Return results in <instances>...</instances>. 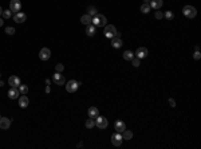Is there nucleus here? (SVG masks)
Instances as JSON below:
<instances>
[{"label": "nucleus", "instance_id": "obj_1", "mask_svg": "<svg viewBox=\"0 0 201 149\" xmlns=\"http://www.w3.org/2000/svg\"><path fill=\"white\" fill-rule=\"evenodd\" d=\"M91 23H93L95 27H105V26H106V23H107V20H106V18L103 16V15L97 14L93 18Z\"/></svg>", "mask_w": 201, "mask_h": 149}, {"label": "nucleus", "instance_id": "obj_2", "mask_svg": "<svg viewBox=\"0 0 201 149\" xmlns=\"http://www.w3.org/2000/svg\"><path fill=\"white\" fill-rule=\"evenodd\" d=\"M182 12H184V15L189 19H193L196 15H197V11H196V8L193 6H185L182 8Z\"/></svg>", "mask_w": 201, "mask_h": 149}, {"label": "nucleus", "instance_id": "obj_3", "mask_svg": "<svg viewBox=\"0 0 201 149\" xmlns=\"http://www.w3.org/2000/svg\"><path fill=\"white\" fill-rule=\"evenodd\" d=\"M103 34H105L106 38L111 39V38H114V36H115L117 30H115V27H114L113 24H107V26H105V31H103Z\"/></svg>", "mask_w": 201, "mask_h": 149}, {"label": "nucleus", "instance_id": "obj_4", "mask_svg": "<svg viewBox=\"0 0 201 149\" xmlns=\"http://www.w3.org/2000/svg\"><path fill=\"white\" fill-rule=\"evenodd\" d=\"M94 120H95L97 128H99V129H106V128H107V125H109L107 118L102 117V116H98V117H95Z\"/></svg>", "mask_w": 201, "mask_h": 149}, {"label": "nucleus", "instance_id": "obj_5", "mask_svg": "<svg viewBox=\"0 0 201 149\" xmlns=\"http://www.w3.org/2000/svg\"><path fill=\"white\" fill-rule=\"evenodd\" d=\"M78 88H79V83L76 81H74V79H71V81H68L66 83V90L68 93H75L78 90Z\"/></svg>", "mask_w": 201, "mask_h": 149}, {"label": "nucleus", "instance_id": "obj_6", "mask_svg": "<svg viewBox=\"0 0 201 149\" xmlns=\"http://www.w3.org/2000/svg\"><path fill=\"white\" fill-rule=\"evenodd\" d=\"M122 141H123V138H122V135L121 133H114L113 136H111V142H113V145L114 146H120L121 144H122Z\"/></svg>", "mask_w": 201, "mask_h": 149}, {"label": "nucleus", "instance_id": "obj_7", "mask_svg": "<svg viewBox=\"0 0 201 149\" xmlns=\"http://www.w3.org/2000/svg\"><path fill=\"white\" fill-rule=\"evenodd\" d=\"M12 118H7V117H0V129L7 130V129L11 126Z\"/></svg>", "mask_w": 201, "mask_h": 149}, {"label": "nucleus", "instance_id": "obj_8", "mask_svg": "<svg viewBox=\"0 0 201 149\" xmlns=\"http://www.w3.org/2000/svg\"><path fill=\"white\" fill-rule=\"evenodd\" d=\"M22 8V3L20 0H11V3H9V9H11L12 12H19Z\"/></svg>", "mask_w": 201, "mask_h": 149}, {"label": "nucleus", "instance_id": "obj_9", "mask_svg": "<svg viewBox=\"0 0 201 149\" xmlns=\"http://www.w3.org/2000/svg\"><path fill=\"white\" fill-rule=\"evenodd\" d=\"M50 56H51V51H50L47 47H43V48L39 51V58H40L42 61H48Z\"/></svg>", "mask_w": 201, "mask_h": 149}, {"label": "nucleus", "instance_id": "obj_10", "mask_svg": "<svg viewBox=\"0 0 201 149\" xmlns=\"http://www.w3.org/2000/svg\"><path fill=\"white\" fill-rule=\"evenodd\" d=\"M53 81H54V83H56V85H59V86L64 85V75H62L61 73H55L53 75Z\"/></svg>", "mask_w": 201, "mask_h": 149}, {"label": "nucleus", "instance_id": "obj_11", "mask_svg": "<svg viewBox=\"0 0 201 149\" xmlns=\"http://www.w3.org/2000/svg\"><path fill=\"white\" fill-rule=\"evenodd\" d=\"M8 83L11 88H19V86H20V79L16 75H11L8 79Z\"/></svg>", "mask_w": 201, "mask_h": 149}, {"label": "nucleus", "instance_id": "obj_12", "mask_svg": "<svg viewBox=\"0 0 201 149\" xmlns=\"http://www.w3.org/2000/svg\"><path fill=\"white\" fill-rule=\"evenodd\" d=\"M26 19L27 15L23 14V12H16L14 15V22H16V23H23V22H26Z\"/></svg>", "mask_w": 201, "mask_h": 149}, {"label": "nucleus", "instance_id": "obj_13", "mask_svg": "<svg viewBox=\"0 0 201 149\" xmlns=\"http://www.w3.org/2000/svg\"><path fill=\"white\" fill-rule=\"evenodd\" d=\"M149 54L148 48H145V47H138V50L135 51V55H137V58L142 59V58H146Z\"/></svg>", "mask_w": 201, "mask_h": 149}, {"label": "nucleus", "instance_id": "obj_14", "mask_svg": "<svg viewBox=\"0 0 201 149\" xmlns=\"http://www.w3.org/2000/svg\"><path fill=\"white\" fill-rule=\"evenodd\" d=\"M114 128H115V130L118 132V133H122V132L126 129V124L123 122V121H115Z\"/></svg>", "mask_w": 201, "mask_h": 149}, {"label": "nucleus", "instance_id": "obj_15", "mask_svg": "<svg viewBox=\"0 0 201 149\" xmlns=\"http://www.w3.org/2000/svg\"><path fill=\"white\" fill-rule=\"evenodd\" d=\"M28 103H30L28 97H24V94L22 97H19V106H20L22 109H26L27 106H28Z\"/></svg>", "mask_w": 201, "mask_h": 149}, {"label": "nucleus", "instance_id": "obj_16", "mask_svg": "<svg viewBox=\"0 0 201 149\" xmlns=\"http://www.w3.org/2000/svg\"><path fill=\"white\" fill-rule=\"evenodd\" d=\"M87 116H89L90 118H95V117H98V116H99V110L95 108V106H91V108L87 110Z\"/></svg>", "mask_w": 201, "mask_h": 149}, {"label": "nucleus", "instance_id": "obj_17", "mask_svg": "<svg viewBox=\"0 0 201 149\" xmlns=\"http://www.w3.org/2000/svg\"><path fill=\"white\" fill-rule=\"evenodd\" d=\"M19 89L18 88H11L9 89V91H8V97L11 99H15V98H19Z\"/></svg>", "mask_w": 201, "mask_h": 149}, {"label": "nucleus", "instance_id": "obj_18", "mask_svg": "<svg viewBox=\"0 0 201 149\" xmlns=\"http://www.w3.org/2000/svg\"><path fill=\"white\" fill-rule=\"evenodd\" d=\"M97 31V27L94 26V24H89V26H86V35L87 36H93L94 34H95Z\"/></svg>", "mask_w": 201, "mask_h": 149}, {"label": "nucleus", "instance_id": "obj_19", "mask_svg": "<svg viewBox=\"0 0 201 149\" xmlns=\"http://www.w3.org/2000/svg\"><path fill=\"white\" fill-rule=\"evenodd\" d=\"M162 4H164L162 0H152V1H150V7L154 9H160L161 7H162Z\"/></svg>", "mask_w": 201, "mask_h": 149}, {"label": "nucleus", "instance_id": "obj_20", "mask_svg": "<svg viewBox=\"0 0 201 149\" xmlns=\"http://www.w3.org/2000/svg\"><path fill=\"white\" fill-rule=\"evenodd\" d=\"M111 44H113V47H115V48H120V47H122V41H121V38L114 36V38H111Z\"/></svg>", "mask_w": 201, "mask_h": 149}, {"label": "nucleus", "instance_id": "obj_21", "mask_svg": "<svg viewBox=\"0 0 201 149\" xmlns=\"http://www.w3.org/2000/svg\"><path fill=\"white\" fill-rule=\"evenodd\" d=\"M91 20H93V18H91L89 14H87V15H83V16L81 18V22L85 24V26H89V24H91Z\"/></svg>", "mask_w": 201, "mask_h": 149}, {"label": "nucleus", "instance_id": "obj_22", "mask_svg": "<svg viewBox=\"0 0 201 149\" xmlns=\"http://www.w3.org/2000/svg\"><path fill=\"white\" fill-rule=\"evenodd\" d=\"M122 138L123 140H131V138H133V133H131L130 130H123L122 132Z\"/></svg>", "mask_w": 201, "mask_h": 149}, {"label": "nucleus", "instance_id": "obj_23", "mask_svg": "<svg viewBox=\"0 0 201 149\" xmlns=\"http://www.w3.org/2000/svg\"><path fill=\"white\" fill-rule=\"evenodd\" d=\"M123 58H125L126 61H131V59L134 58V55H133V53H131L130 50H128V51H125V53H123Z\"/></svg>", "mask_w": 201, "mask_h": 149}, {"label": "nucleus", "instance_id": "obj_24", "mask_svg": "<svg viewBox=\"0 0 201 149\" xmlns=\"http://www.w3.org/2000/svg\"><path fill=\"white\" fill-rule=\"evenodd\" d=\"M94 126H95V120H94V118H89V120L86 121V128L91 129V128H94Z\"/></svg>", "mask_w": 201, "mask_h": 149}, {"label": "nucleus", "instance_id": "obj_25", "mask_svg": "<svg viewBox=\"0 0 201 149\" xmlns=\"http://www.w3.org/2000/svg\"><path fill=\"white\" fill-rule=\"evenodd\" d=\"M150 8H152V7H150V4H145V3H143L142 6H141V11H142L143 14H148V12L150 11Z\"/></svg>", "mask_w": 201, "mask_h": 149}, {"label": "nucleus", "instance_id": "obj_26", "mask_svg": "<svg viewBox=\"0 0 201 149\" xmlns=\"http://www.w3.org/2000/svg\"><path fill=\"white\" fill-rule=\"evenodd\" d=\"M19 93H22V94H27V93H28V86H26V85H20V86H19Z\"/></svg>", "mask_w": 201, "mask_h": 149}, {"label": "nucleus", "instance_id": "obj_27", "mask_svg": "<svg viewBox=\"0 0 201 149\" xmlns=\"http://www.w3.org/2000/svg\"><path fill=\"white\" fill-rule=\"evenodd\" d=\"M131 64H133L134 67H138V66L141 64V59L137 58V56H135V58H133V59H131Z\"/></svg>", "mask_w": 201, "mask_h": 149}, {"label": "nucleus", "instance_id": "obj_28", "mask_svg": "<svg viewBox=\"0 0 201 149\" xmlns=\"http://www.w3.org/2000/svg\"><path fill=\"white\" fill-rule=\"evenodd\" d=\"M1 15H3L4 19H9V18H11V15H12V11H11V9H6V11L3 9V14H1Z\"/></svg>", "mask_w": 201, "mask_h": 149}, {"label": "nucleus", "instance_id": "obj_29", "mask_svg": "<svg viewBox=\"0 0 201 149\" xmlns=\"http://www.w3.org/2000/svg\"><path fill=\"white\" fill-rule=\"evenodd\" d=\"M98 14V11H97V8L95 7H89V15H93V16H95V15Z\"/></svg>", "mask_w": 201, "mask_h": 149}, {"label": "nucleus", "instance_id": "obj_30", "mask_svg": "<svg viewBox=\"0 0 201 149\" xmlns=\"http://www.w3.org/2000/svg\"><path fill=\"white\" fill-rule=\"evenodd\" d=\"M6 34H8V35H14V34H15V28H14V27H7V28H6Z\"/></svg>", "mask_w": 201, "mask_h": 149}, {"label": "nucleus", "instance_id": "obj_31", "mask_svg": "<svg viewBox=\"0 0 201 149\" xmlns=\"http://www.w3.org/2000/svg\"><path fill=\"white\" fill-rule=\"evenodd\" d=\"M165 18L168 19V20H172V19L174 18V15H173V12H172V11H168V12L165 14Z\"/></svg>", "mask_w": 201, "mask_h": 149}, {"label": "nucleus", "instance_id": "obj_32", "mask_svg": "<svg viewBox=\"0 0 201 149\" xmlns=\"http://www.w3.org/2000/svg\"><path fill=\"white\" fill-rule=\"evenodd\" d=\"M63 64H62V63H58V64H56V66H55V70H56V73H62V71H63Z\"/></svg>", "mask_w": 201, "mask_h": 149}, {"label": "nucleus", "instance_id": "obj_33", "mask_svg": "<svg viewBox=\"0 0 201 149\" xmlns=\"http://www.w3.org/2000/svg\"><path fill=\"white\" fill-rule=\"evenodd\" d=\"M154 16H156V19H162V18H164V14H162L161 11H156Z\"/></svg>", "mask_w": 201, "mask_h": 149}, {"label": "nucleus", "instance_id": "obj_34", "mask_svg": "<svg viewBox=\"0 0 201 149\" xmlns=\"http://www.w3.org/2000/svg\"><path fill=\"white\" fill-rule=\"evenodd\" d=\"M193 58H195V59H197V61H198V59L201 58V55H200V51H196V53L193 54Z\"/></svg>", "mask_w": 201, "mask_h": 149}, {"label": "nucleus", "instance_id": "obj_35", "mask_svg": "<svg viewBox=\"0 0 201 149\" xmlns=\"http://www.w3.org/2000/svg\"><path fill=\"white\" fill-rule=\"evenodd\" d=\"M169 103H170V106H172V108H174V106H176V102H174V99H172V98L169 99Z\"/></svg>", "mask_w": 201, "mask_h": 149}, {"label": "nucleus", "instance_id": "obj_36", "mask_svg": "<svg viewBox=\"0 0 201 149\" xmlns=\"http://www.w3.org/2000/svg\"><path fill=\"white\" fill-rule=\"evenodd\" d=\"M3 24H4V20H3V19H1V18H0V27L3 26Z\"/></svg>", "mask_w": 201, "mask_h": 149}, {"label": "nucleus", "instance_id": "obj_37", "mask_svg": "<svg viewBox=\"0 0 201 149\" xmlns=\"http://www.w3.org/2000/svg\"><path fill=\"white\" fill-rule=\"evenodd\" d=\"M143 1H145V4H150V1H152V0H143Z\"/></svg>", "mask_w": 201, "mask_h": 149}, {"label": "nucleus", "instance_id": "obj_38", "mask_svg": "<svg viewBox=\"0 0 201 149\" xmlns=\"http://www.w3.org/2000/svg\"><path fill=\"white\" fill-rule=\"evenodd\" d=\"M3 14V8H1V7H0V15Z\"/></svg>", "mask_w": 201, "mask_h": 149}, {"label": "nucleus", "instance_id": "obj_39", "mask_svg": "<svg viewBox=\"0 0 201 149\" xmlns=\"http://www.w3.org/2000/svg\"><path fill=\"white\" fill-rule=\"evenodd\" d=\"M3 85H4V82H3V81H0V86H3Z\"/></svg>", "mask_w": 201, "mask_h": 149}]
</instances>
